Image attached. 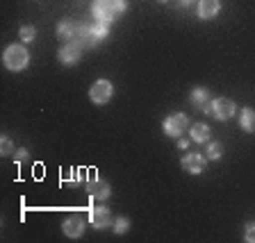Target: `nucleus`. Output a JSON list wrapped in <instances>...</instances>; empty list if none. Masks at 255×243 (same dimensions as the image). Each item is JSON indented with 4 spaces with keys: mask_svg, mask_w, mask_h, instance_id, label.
Wrapping results in <instances>:
<instances>
[{
    "mask_svg": "<svg viewBox=\"0 0 255 243\" xmlns=\"http://www.w3.org/2000/svg\"><path fill=\"white\" fill-rule=\"evenodd\" d=\"M128 9L126 0H94L91 5V14L96 21H105V23H114L119 21Z\"/></svg>",
    "mask_w": 255,
    "mask_h": 243,
    "instance_id": "obj_1",
    "label": "nucleus"
},
{
    "mask_svg": "<svg viewBox=\"0 0 255 243\" xmlns=\"http://www.w3.org/2000/svg\"><path fill=\"white\" fill-rule=\"evenodd\" d=\"M2 64H5V69L11 71V73H18L23 71L30 64V53H27V48L21 43H9L5 48V53H2Z\"/></svg>",
    "mask_w": 255,
    "mask_h": 243,
    "instance_id": "obj_2",
    "label": "nucleus"
},
{
    "mask_svg": "<svg viewBox=\"0 0 255 243\" xmlns=\"http://www.w3.org/2000/svg\"><path fill=\"white\" fill-rule=\"evenodd\" d=\"M203 111H205L207 116L217 118V121H228V118L235 116V111H237V105H235L230 98H214V100L207 102Z\"/></svg>",
    "mask_w": 255,
    "mask_h": 243,
    "instance_id": "obj_3",
    "label": "nucleus"
},
{
    "mask_svg": "<svg viewBox=\"0 0 255 243\" xmlns=\"http://www.w3.org/2000/svg\"><path fill=\"white\" fill-rule=\"evenodd\" d=\"M112 95H114V84H112L110 80L101 78V80H96L94 84H91L89 89V100L94 102V105H107V102L112 100Z\"/></svg>",
    "mask_w": 255,
    "mask_h": 243,
    "instance_id": "obj_4",
    "label": "nucleus"
},
{
    "mask_svg": "<svg viewBox=\"0 0 255 243\" xmlns=\"http://www.w3.org/2000/svg\"><path fill=\"white\" fill-rule=\"evenodd\" d=\"M187 127H189V116L182 114V111L169 114V116L164 118V123H162V130H164L166 137H175V139H180Z\"/></svg>",
    "mask_w": 255,
    "mask_h": 243,
    "instance_id": "obj_5",
    "label": "nucleus"
},
{
    "mask_svg": "<svg viewBox=\"0 0 255 243\" xmlns=\"http://www.w3.org/2000/svg\"><path fill=\"white\" fill-rule=\"evenodd\" d=\"M89 223L94 225L96 230H105V228H112L114 225V218H112V212L107 209L105 205H94L89 209Z\"/></svg>",
    "mask_w": 255,
    "mask_h": 243,
    "instance_id": "obj_6",
    "label": "nucleus"
},
{
    "mask_svg": "<svg viewBox=\"0 0 255 243\" xmlns=\"http://www.w3.org/2000/svg\"><path fill=\"white\" fill-rule=\"evenodd\" d=\"M82 50H85V48L80 46V43L66 41V43H62L57 57H59V62H62L64 66H73V64H78L80 59H82Z\"/></svg>",
    "mask_w": 255,
    "mask_h": 243,
    "instance_id": "obj_7",
    "label": "nucleus"
},
{
    "mask_svg": "<svg viewBox=\"0 0 255 243\" xmlns=\"http://www.w3.org/2000/svg\"><path fill=\"white\" fill-rule=\"evenodd\" d=\"M85 228H87L85 218L78 216V214L64 218V223H62V232H64V237H69V239H80L85 234Z\"/></svg>",
    "mask_w": 255,
    "mask_h": 243,
    "instance_id": "obj_8",
    "label": "nucleus"
},
{
    "mask_svg": "<svg viewBox=\"0 0 255 243\" xmlns=\"http://www.w3.org/2000/svg\"><path fill=\"white\" fill-rule=\"evenodd\" d=\"M87 193H89L91 200H107V198L112 196V189H110L107 182L98 180V177L94 175V177L87 182Z\"/></svg>",
    "mask_w": 255,
    "mask_h": 243,
    "instance_id": "obj_9",
    "label": "nucleus"
},
{
    "mask_svg": "<svg viewBox=\"0 0 255 243\" xmlns=\"http://www.w3.org/2000/svg\"><path fill=\"white\" fill-rule=\"evenodd\" d=\"M182 168L187 170V173L191 175H201L203 170H205V157H203L201 153H189L182 157Z\"/></svg>",
    "mask_w": 255,
    "mask_h": 243,
    "instance_id": "obj_10",
    "label": "nucleus"
},
{
    "mask_svg": "<svg viewBox=\"0 0 255 243\" xmlns=\"http://www.w3.org/2000/svg\"><path fill=\"white\" fill-rule=\"evenodd\" d=\"M198 18L203 21H212L214 16L221 11V0H198Z\"/></svg>",
    "mask_w": 255,
    "mask_h": 243,
    "instance_id": "obj_11",
    "label": "nucleus"
},
{
    "mask_svg": "<svg viewBox=\"0 0 255 243\" xmlns=\"http://www.w3.org/2000/svg\"><path fill=\"white\" fill-rule=\"evenodd\" d=\"M73 41L80 43L82 48H96V41H94V37H91V25L89 23H78Z\"/></svg>",
    "mask_w": 255,
    "mask_h": 243,
    "instance_id": "obj_12",
    "label": "nucleus"
},
{
    "mask_svg": "<svg viewBox=\"0 0 255 243\" xmlns=\"http://www.w3.org/2000/svg\"><path fill=\"white\" fill-rule=\"evenodd\" d=\"M212 100L210 98V91L205 89V86H194V89L189 91V102H191V107H196V109H205V105Z\"/></svg>",
    "mask_w": 255,
    "mask_h": 243,
    "instance_id": "obj_13",
    "label": "nucleus"
},
{
    "mask_svg": "<svg viewBox=\"0 0 255 243\" xmlns=\"http://www.w3.org/2000/svg\"><path fill=\"white\" fill-rule=\"evenodd\" d=\"M75 27H78V23H73L71 18H64V21H59V25H57V39H59L62 43L73 41Z\"/></svg>",
    "mask_w": 255,
    "mask_h": 243,
    "instance_id": "obj_14",
    "label": "nucleus"
},
{
    "mask_svg": "<svg viewBox=\"0 0 255 243\" xmlns=\"http://www.w3.org/2000/svg\"><path fill=\"white\" fill-rule=\"evenodd\" d=\"M189 134H191V141L207 143L210 137H212V130H210V125H205V123H194V125L189 127Z\"/></svg>",
    "mask_w": 255,
    "mask_h": 243,
    "instance_id": "obj_15",
    "label": "nucleus"
},
{
    "mask_svg": "<svg viewBox=\"0 0 255 243\" xmlns=\"http://www.w3.org/2000/svg\"><path fill=\"white\" fill-rule=\"evenodd\" d=\"M239 125L249 134L255 132V109L253 107H244V109H242V114H239Z\"/></svg>",
    "mask_w": 255,
    "mask_h": 243,
    "instance_id": "obj_16",
    "label": "nucleus"
},
{
    "mask_svg": "<svg viewBox=\"0 0 255 243\" xmlns=\"http://www.w3.org/2000/svg\"><path fill=\"white\" fill-rule=\"evenodd\" d=\"M107 34H110V23H105V21H94V25H91V37H94L96 46H98L101 41H105Z\"/></svg>",
    "mask_w": 255,
    "mask_h": 243,
    "instance_id": "obj_17",
    "label": "nucleus"
},
{
    "mask_svg": "<svg viewBox=\"0 0 255 243\" xmlns=\"http://www.w3.org/2000/svg\"><path fill=\"white\" fill-rule=\"evenodd\" d=\"M18 37H21L23 43L34 41V37H37V27H34V25H21V30H18Z\"/></svg>",
    "mask_w": 255,
    "mask_h": 243,
    "instance_id": "obj_18",
    "label": "nucleus"
},
{
    "mask_svg": "<svg viewBox=\"0 0 255 243\" xmlns=\"http://www.w3.org/2000/svg\"><path fill=\"white\" fill-rule=\"evenodd\" d=\"M112 228H114V234L121 237V234H126L128 230H130V218H126V216L114 218V225H112Z\"/></svg>",
    "mask_w": 255,
    "mask_h": 243,
    "instance_id": "obj_19",
    "label": "nucleus"
},
{
    "mask_svg": "<svg viewBox=\"0 0 255 243\" xmlns=\"http://www.w3.org/2000/svg\"><path fill=\"white\" fill-rule=\"evenodd\" d=\"M0 155H2V157L14 155V141H11L7 134H2V137H0Z\"/></svg>",
    "mask_w": 255,
    "mask_h": 243,
    "instance_id": "obj_20",
    "label": "nucleus"
},
{
    "mask_svg": "<svg viewBox=\"0 0 255 243\" xmlns=\"http://www.w3.org/2000/svg\"><path fill=\"white\" fill-rule=\"evenodd\" d=\"M223 155V146L219 141H210L207 143V159H221Z\"/></svg>",
    "mask_w": 255,
    "mask_h": 243,
    "instance_id": "obj_21",
    "label": "nucleus"
},
{
    "mask_svg": "<svg viewBox=\"0 0 255 243\" xmlns=\"http://www.w3.org/2000/svg\"><path fill=\"white\" fill-rule=\"evenodd\" d=\"M244 239L249 243H255V223H246L244 228Z\"/></svg>",
    "mask_w": 255,
    "mask_h": 243,
    "instance_id": "obj_22",
    "label": "nucleus"
},
{
    "mask_svg": "<svg viewBox=\"0 0 255 243\" xmlns=\"http://www.w3.org/2000/svg\"><path fill=\"white\" fill-rule=\"evenodd\" d=\"M14 159L18 162V164H21V162H25V159H27V150H25V148L16 150V153H14Z\"/></svg>",
    "mask_w": 255,
    "mask_h": 243,
    "instance_id": "obj_23",
    "label": "nucleus"
},
{
    "mask_svg": "<svg viewBox=\"0 0 255 243\" xmlns=\"http://www.w3.org/2000/svg\"><path fill=\"white\" fill-rule=\"evenodd\" d=\"M178 148L187 150V148H189V141H187V139H178Z\"/></svg>",
    "mask_w": 255,
    "mask_h": 243,
    "instance_id": "obj_24",
    "label": "nucleus"
},
{
    "mask_svg": "<svg viewBox=\"0 0 255 243\" xmlns=\"http://www.w3.org/2000/svg\"><path fill=\"white\" fill-rule=\"evenodd\" d=\"M191 2H194V0H180V5H182V7H189Z\"/></svg>",
    "mask_w": 255,
    "mask_h": 243,
    "instance_id": "obj_25",
    "label": "nucleus"
},
{
    "mask_svg": "<svg viewBox=\"0 0 255 243\" xmlns=\"http://www.w3.org/2000/svg\"><path fill=\"white\" fill-rule=\"evenodd\" d=\"M159 2H166V0H159Z\"/></svg>",
    "mask_w": 255,
    "mask_h": 243,
    "instance_id": "obj_26",
    "label": "nucleus"
}]
</instances>
